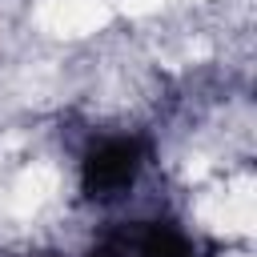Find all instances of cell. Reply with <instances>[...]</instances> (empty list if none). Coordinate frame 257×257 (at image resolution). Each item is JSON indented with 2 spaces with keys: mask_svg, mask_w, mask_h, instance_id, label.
<instances>
[{
  "mask_svg": "<svg viewBox=\"0 0 257 257\" xmlns=\"http://www.w3.org/2000/svg\"><path fill=\"white\" fill-rule=\"evenodd\" d=\"M141 153H145V145L137 137H112V141L96 145L84 157V193L88 197H112V193L128 189L137 169H141Z\"/></svg>",
  "mask_w": 257,
  "mask_h": 257,
  "instance_id": "1",
  "label": "cell"
}]
</instances>
